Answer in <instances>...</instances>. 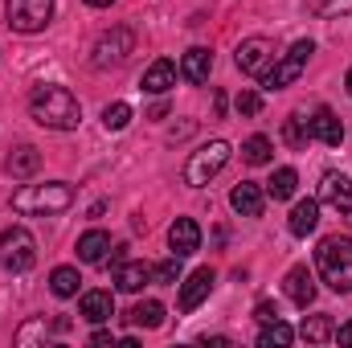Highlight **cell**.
Segmentation results:
<instances>
[{"instance_id":"cell-1","label":"cell","mask_w":352,"mask_h":348,"mask_svg":"<svg viewBox=\"0 0 352 348\" xmlns=\"http://www.w3.org/2000/svg\"><path fill=\"white\" fill-rule=\"evenodd\" d=\"M29 115H33V123L50 127V131H74L82 123L78 98L58 83H41V87L29 90Z\"/></svg>"},{"instance_id":"cell-2","label":"cell","mask_w":352,"mask_h":348,"mask_svg":"<svg viewBox=\"0 0 352 348\" xmlns=\"http://www.w3.org/2000/svg\"><path fill=\"white\" fill-rule=\"evenodd\" d=\"M74 205V184L66 180H45V184H21L12 193V209L25 217H50Z\"/></svg>"},{"instance_id":"cell-3","label":"cell","mask_w":352,"mask_h":348,"mask_svg":"<svg viewBox=\"0 0 352 348\" xmlns=\"http://www.w3.org/2000/svg\"><path fill=\"white\" fill-rule=\"evenodd\" d=\"M316 266H320V274H324V283H328L332 291L349 295L352 291V238L349 234L324 238L320 250H316Z\"/></svg>"},{"instance_id":"cell-4","label":"cell","mask_w":352,"mask_h":348,"mask_svg":"<svg viewBox=\"0 0 352 348\" xmlns=\"http://www.w3.org/2000/svg\"><path fill=\"white\" fill-rule=\"evenodd\" d=\"M226 164H230V144H226V140H209V144H201V148L188 156V164H184V180H188L192 188H205V184L221 173Z\"/></svg>"},{"instance_id":"cell-5","label":"cell","mask_w":352,"mask_h":348,"mask_svg":"<svg viewBox=\"0 0 352 348\" xmlns=\"http://www.w3.org/2000/svg\"><path fill=\"white\" fill-rule=\"evenodd\" d=\"M33 262H37V242H33V234H29L25 226L0 230V266H4V270L21 274V270H29Z\"/></svg>"},{"instance_id":"cell-6","label":"cell","mask_w":352,"mask_h":348,"mask_svg":"<svg viewBox=\"0 0 352 348\" xmlns=\"http://www.w3.org/2000/svg\"><path fill=\"white\" fill-rule=\"evenodd\" d=\"M311 54H316V45H311V41H295V45H291L283 58H274V66L266 70V78H263L266 90L291 87V83H295V78L307 70V58H311Z\"/></svg>"},{"instance_id":"cell-7","label":"cell","mask_w":352,"mask_h":348,"mask_svg":"<svg viewBox=\"0 0 352 348\" xmlns=\"http://www.w3.org/2000/svg\"><path fill=\"white\" fill-rule=\"evenodd\" d=\"M4 17L16 33H41L54 17V0H4Z\"/></svg>"},{"instance_id":"cell-8","label":"cell","mask_w":352,"mask_h":348,"mask_svg":"<svg viewBox=\"0 0 352 348\" xmlns=\"http://www.w3.org/2000/svg\"><path fill=\"white\" fill-rule=\"evenodd\" d=\"M131 50H135V33L123 29V25H115L111 33H102V37L94 41V58H90V62H94L98 70H107V66H123Z\"/></svg>"},{"instance_id":"cell-9","label":"cell","mask_w":352,"mask_h":348,"mask_svg":"<svg viewBox=\"0 0 352 348\" xmlns=\"http://www.w3.org/2000/svg\"><path fill=\"white\" fill-rule=\"evenodd\" d=\"M238 70L246 74V78H266V70L274 66V41L270 37H246L242 45H238Z\"/></svg>"},{"instance_id":"cell-10","label":"cell","mask_w":352,"mask_h":348,"mask_svg":"<svg viewBox=\"0 0 352 348\" xmlns=\"http://www.w3.org/2000/svg\"><path fill=\"white\" fill-rule=\"evenodd\" d=\"M307 135H311V140H320V144H328V148H340V140H344V123H340V115H336V111L320 107V111L307 119Z\"/></svg>"},{"instance_id":"cell-11","label":"cell","mask_w":352,"mask_h":348,"mask_svg":"<svg viewBox=\"0 0 352 348\" xmlns=\"http://www.w3.org/2000/svg\"><path fill=\"white\" fill-rule=\"evenodd\" d=\"M209 291H213V270H209V266L192 270V274L180 283V312H197V307L209 299Z\"/></svg>"},{"instance_id":"cell-12","label":"cell","mask_w":352,"mask_h":348,"mask_svg":"<svg viewBox=\"0 0 352 348\" xmlns=\"http://www.w3.org/2000/svg\"><path fill=\"white\" fill-rule=\"evenodd\" d=\"M168 246H173L176 259L197 254V250H201V226H197L192 217H176L173 226H168Z\"/></svg>"},{"instance_id":"cell-13","label":"cell","mask_w":352,"mask_h":348,"mask_svg":"<svg viewBox=\"0 0 352 348\" xmlns=\"http://www.w3.org/2000/svg\"><path fill=\"white\" fill-rule=\"evenodd\" d=\"M320 201L336 205L352 221V180L344 173H324V180H320Z\"/></svg>"},{"instance_id":"cell-14","label":"cell","mask_w":352,"mask_h":348,"mask_svg":"<svg viewBox=\"0 0 352 348\" xmlns=\"http://www.w3.org/2000/svg\"><path fill=\"white\" fill-rule=\"evenodd\" d=\"M283 287H287V299H291L295 307H311V299H316V279H311L307 266H291L287 279H283Z\"/></svg>"},{"instance_id":"cell-15","label":"cell","mask_w":352,"mask_h":348,"mask_svg":"<svg viewBox=\"0 0 352 348\" xmlns=\"http://www.w3.org/2000/svg\"><path fill=\"white\" fill-rule=\"evenodd\" d=\"M230 205H234V213H242V217H263L266 193L254 184V180H242V184H234Z\"/></svg>"},{"instance_id":"cell-16","label":"cell","mask_w":352,"mask_h":348,"mask_svg":"<svg viewBox=\"0 0 352 348\" xmlns=\"http://www.w3.org/2000/svg\"><path fill=\"white\" fill-rule=\"evenodd\" d=\"M209 74H213V54L205 45H192L180 58V78H188L192 87H201V83H209Z\"/></svg>"},{"instance_id":"cell-17","label":"cell","mask_w":352,"mask_h":348,"mask_svg":"<svg viewBox=\"0 0 352 348\" xmlns=\"http://www.w3.org/2000/svg\"><path fill=\"white\" fill-rule=\"evenodd\" d=\"M152 279V266L148 262H115V287L119 291H127V295H135V291H144V283Z\"/></svg>"},{"instance_id":"cell-18","label":"cell","mask_w":352,"mask_h":348,"mask_svg":"<svg viewBox=\"0 0 352 348\" xmlns=\"http://www.w3.org/2000/svg\"><path fill=\"white\" fill-rule=\"evenodd\" d=\"M140 87L148 90V94H168V90L176 87V62L156 58V62L144 70V83H140Z\"/></svg>"},{"instance_id":"cell-19","label":"cell","mask_w":352,"mask_h":348,"mask_svg":"<svg viewBox=\"0 0 352 348\" xmlns=\"http://www.w3.org/2000/svg\"><path fill=\"white\" fill-rule=\"evenodd\" d=\"M78 312H82V320H90V324H107L115 316V295L111 291H87L82 303H78Z\"/></svg>"},{"instance_id":"cell-20","label":"cell","mask_w":352,"mask_h":348,"mask_svg":"<svg viewBox=\"0 0 352 348\" xmlns=\"http://www.w3.org/2000/svg\"><path fill=\"white\" fill-rule=\"evenodd\" d=\"M78 262H90V266H98V262H107V250H111V234L107 230H87L82 238H78Z\"/></svg>"},{"instance_id":"cell-21","label":"cell","mask_w":352,"mask_h":348,"mask_svg":"<svg viewBox=\"0 0 352 348\" xmlns=\"http://www.w3.org/2000/svg\"><path fill=\"white\" fill-rule=\"evenodd\" d=\"M291 234L295 238H307L316 226H320V201H311V197H303V201H295V209H291Z\"/></svg>"},{"instance_id":"cell-22","label":"cell","mask_w":352,"mask_h":348,"mask_svg":"<svg viewBox=\"0 0 352 348\" xmlns=\"http://www.w3.org/2000/svg\"><path fill=\"white\" fill-rule=\"evenodd\" d=\"M41 168V152L33 148V144H21L8 160H4V173L12 176V180H25V176H33Z\"/></svg>"},{"instance_id":"cell-23","label":"cell","mask_w":352,"mask_h":348,"mask_svg":"<svg viewBox=\"0 0 352 348\" xmlns=\"http://www.w3.org/2000/svg\"><path fill=\"white\" fill-rule=\"evenodd\" d=\"M127 320H131L135 328H160V324H164V303H160V299H144V303H135V307L127 312Z\"/></svg>"},{"instance_id":"cell-24","label":"cell","mask_w":352,"mask_h":348,"mask_svg":"<svg viewBox=\"0 0 352 348\" xmlns=\"http://www.w3.org/2000/svg\"><path fill=\"white\" fill-rule=\"evenodd\" d=\"M78 270L74 266H58L54 274H50V291L58 295V299H70V295H78Z\"/></svg>"},{"instance_id":"cell-25","label":"cell","mask_w":352,"mask_h":348,"mask_svg":"<svg viewBox=\"0 0 352 348\" xmlns=\"http://www.w3.org/2000/svg\"><path fill=\"white\" fill-rule=\"evenodd\" d=\"M295 184H299L295 168H274V176L266 180V193H270L274 201H287V197H295Z\"/></svg>"},{"instance_id":"cell-26","label":"cell","mask_w":352,"mask_h":348,"mask_svg":"<svg viewBox=\"0 0 352 348\" xmlns=\"http://www.w3.org/2000/svg\"><path fill=\"white\" fill-rule=\"evenodd\" d=\"M291 340H295V328H291V324H283V320H266L263 324V332H258V345L263 348H270V345H291Z\"/></svg>"},{"instance_id":"cell-27","label":"cell","mask_w":352,"mask_h":348,"mask_svg":"<svg viewBox=\"0 0 352 348\" xmlns=\"http://www.w3.org/2000/svg\"><path fill=\"white\" fill-rule=\"evenodd\" d=\"M270 152H274V144H270L266 135H250V140L242 144V160L254 164V168H258V164H270Z\"/></svg>"},{"instance_id":"cell-28","label":"cell","mask_w":352,"mask_h":348,"mask_svg":"<svg viewBox=\"0 0 352 348\" xmlns=\"http://www.w3.org/2000/svg\"><path fill=\"white\" fill-rule=\"evenodd\" d=\"M332 320L328 316H307L303 320V340H311V345H324V340H332Z\"/></svg>"},{"instance_id":"cell-29","label":"cell","mask_w":352,"mask_h":348,"mask_svg":"<svg viewBox=\"0 0 352 348\" xmlns=\"http://www.w3.org/2000/svg\"><path fill=\"white\" fill-rule=\"evenodd\" d=\"M127 123H131V107L127 102H107L102 107V127L107 131H123Z\"/></svg>"},{"instance_id":"cell-30","label":"cell","mask_w":352,"mask_h":348,"mask_svg":"<svg viewBox=\"0 0 352 348\" xmlns=\"http://www.w3.org/2000/svg\"><path fill=\"white\" fill-rule=\"evenodd\" d=\"M303 4L316 17H344V12H352V0H303Z\"/></svg>"},{"instance_id":"cell-31","label":"cell","mask_w":352,"mask_h":348,"mask_svg":"<svg viewBox=\"0 0 352 348\" xmlns=\"http://www.w3.org/2000/svg\"><path fill=\"white\" fill-rule=\"evenodd\" d=\"M283 135H287V144H291V148H303V144L311 140V135H307V119H303V115H291Z\"/></svg>"},{"instance_id":"cell-32","label":"cell","mask_w":352,"mask_h":348,"mask_svg":"<svg viewBox=\"0 0 352 348\" xmlns=\"http://www.w3.org/2000/svg\"><path fill=\"white\" fill-rule=\"evenodd\" d=\"M152 279H156V283H176V279H180V259H164V262H156V266H152Z\"/></svg>"},{"instance_id":"cell-33","label":"cell","mask_w":352,"mask_h":348,"mask_svg":"<svg viewBox=\"0 0 352 348\" xmlns=\"http://www.w3.org/2000/svg\"><path fill=\"white\" fill-rule=\"evenodd\" d=\"M234 107H238L242 115H258V111H263V94H258V90H242V94L234 98Z\"/></svg>"},{"instance_id":"cell-34","label":"cell","mask_w":352,"mask_h":348,"mask_svg":"<svg viewBox=\"0 0 352 348\" xmlns=\"http://www.w3.org/2000/svg\"><path fill=\"white\" fill-rule=\"evenodd\" d=\"M254 320H258V324H266V320H278L274 303H258V307H254Z\"/></svg>"},{"instance_id":"cell-35","label":"cell","mask_w":352,"mask_h":348,"mask_svg":"<svg viewBox=\"0 0 352 348\" xmlns=\"http://www.w3.org/2000/svg\"><path fill=\"white\" fill-rule=\"evenodd\" d=\"M332 340H340V345H352V320H349V324H340V328L332 332Z\"/></svg>"},{"instance_id":"cell-36","label":"cell","mask_w":352,"mask_h":348,"mask_svg":"<svg viewBox=\"0 0 352 348\" xmlns=\"http://www.w3.org/2000/svg\"><path fill=\"white\" fill-rule=\"evenodd\" d=\"M164 115H168V102H156V107L148 111V119H164Z\"/></svg>"},{"instance_id":"cell-37","label":"cell","mask_w":352,"mask_h":348,"mask_svg":"<svg viewBox=\"0 0 352 348\" xmlns=\"http://www.w3.org/2000/svg\"><path fill=\"white\" fill-rule=\"evenodd\" d=\"M90 340H94V345H115V336H111V332H102V328H98V332H94Z\"/></svg>"},{"instance_id":"cell-38","label":"cell","mask_w":352,"mask_h":348,"mask_svg":"<svg viewBox=\"0 0 352 348\" xmlns=\"http://www.w3.org/2000/svg\"><path fill=\"white\" fill-rule=\"evenodd\" d=\"M201 345H234L230 336H201Z\"/></svg>"},{"instance_id":"cell-39","label":"cell","mask_w":352,"mask_h":348,"mask_svg":"<svg viewBox=\"0 0 352 348\" xmlns=\"http://www.w3.org/2000/svg\"><path fill=\"white\" fill-rule=\"evenodd\" d=\"M90 8H111V4H115V0H87Z\"/></svg>"},{"instance_id":"cell-40","label":"cell","mask_w":352,"mask_h":348,"mask_svg":"<svg viewBox=\"0 0 352 348\" xmlns=\"http://www.w3.org/2000/svg\"><path fill=\"white\" fill-rule=\"evenodd\" d=\"M344 87H349V94H352V70H349V78H344Z\"/></svg>"}]
</instances>
